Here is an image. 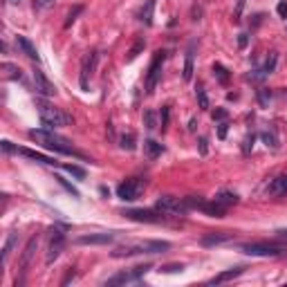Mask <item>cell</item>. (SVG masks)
<instances>
[{"label":"cell","mask_w":287,"mask_h":287,"mask_svg":"<svg viewBox=\"0 0 287 287\" xmlns=\"http://www.w3.org/2000/svg\"><path fill=\"white\" fill-rule=\"evenodd\" d=\"M162 274H182L184 272V265L182 263H168V265H162L160 267Z\"/></svg>","instance_id":"cell-32"},{"label":"cell","mask_w":287,"mask_h":287,"mask_svg":"<svg viewBox=\"0 0 287 287\" xmlns=\"http://www.w3.org/2000/svg\"><path fill=\"white\" fill-rule=\"evenodd\" d=\"M153 269V265L150 263H146V265H137L133 269H126V272H119L115 274L112 278L106 280V285H128V283H137V280H142L146 274Z\"/></svg>","instance_id":"cell-5"},{"label":"cell","mask_w":287,"mask_h":287,"mask_svg":"<svg viewBox=\"0 0 287 287\" xmlns=\"http://www.w3.org/2000/svg\"><path fill=\"white\" fill-rule=\"evenodd\" d=\"M0 146H3V153H5V155H11V153L18 155V148H16V146H11V142H7V139H5V142L0 144Z\"/></svg>","instance_id":"cell-41"},{"label":"cell","mask_w":287,"mask_h":287,"mask_svg":"<svg viewBox=\"0 0 287 287\" xmlns=\"http://www.w3.org/2000/svg\"><path fill=\"white\" fill-rule=\"evenodd\" d=\"M200 153L206 155V137H200Z\"/></svg>","instance_id":"cell-46"},{"label":"cell","mask_w":287,"mask_h":287,"mask_svg":"<svg viewBox=\"0 0 287 287\" xmlns=\"http://www.w3.org/2000/svg\"><path fill=\"white\" fill-rule=\"evenodd\" d=\"M211 117H213V121H224V119H227V110H224V108H216L211 112Z\"/></svg>","instance_id":"cell-40"},{"label":"cell","mask_w":287,"mask_h":287,"mask_svg":"<svg viewBox=\"0 0 287 287\" xmlns=\"http://www.w3.org/2000/svg\"><path fill=\"white\" fill-rule=\"evenodd\" d=\"M160 117H162V131H166V126H168V117H171V108L168 106H164L160 112Z\"/></svg>","instance_id":"cell-39"},{"label":"cell","mask_w":287,"mask_h":287,"mask_svg":"<svg viewBox=\"0 0 287 287\" xmlns=\"http://www.w3.org/2000/svg\"><path fill=\"white\" fill-rule=\"evenodd\" d=\"M276 233H278V238H285L287 240V229H278Z\"/></svg>","instance_id":"cell-48"},{"label":"cell","mask_w":287,"mask_h":287,"mask_svg":"<svg viewBox=\"0 0 287 287\" xmlns=\"http://www.w3.org/2000/svg\"><path fill=\"white\" fill-rule=\"evenodd\" d=\"M0 72H3L5 79H11V81H22L20 67L14 65V63H3V65H0Z\"/></svg>","instance_id":"cell-21"},{"label":"cell","mask_w":287,"mask_h":287,"mask_svg":"<svg viewBox=\"0 0 287 287\" xmlns=\"http://www.w3.org/2000/svg\"><path fill=\"white\" fill-rule=\"evenodd\" d=\"M254 142H256V135H254V133L245 137V142H243V153H245V155L251 153V148H254Z\"/></svg>","instance_id":"cell-35"},{"label":"cell","mask_w":287,"mask_h":287,"mask_svg":"<svg viewBox=\"0 0 287 287\" xmlns=\"http://www.w3.org/2000/svg\"><path fill=\"white\" fill-rule=\"evenodd\" d=\"M144 47H146V41H144V38H137V43H135L131 49H128V54H126V63H133V61L144 52Z\"/></svg>","instance_id":"cell-26"},{"label":"cell","mask_w":287,"mask_h":287,"mask_svg":"<svg viewBox=\"0 0 287 287\" xmlns=\"http://www.w3.org/2000/svg\"><path fill=\"white\" fill-rule=\"evenodd\" d=\"M144 153H146L148 160H157V157L164 153V144L155 142V139H146L144 142Z\"/></svg>","instance_id":"cell-20"},{"label":"cell","mask_w":287,"mask_h":287,"mask_svg":"<svg viewBox=\"0 0 287 287\" xmlns=\"http://www.w3.org/2000/svg\"><path fill=\"white\" fill-rule=\"evenodd\" d=\"M11 3H20V0H11Z\"/></svg>","instance_id":"cell-50"},{"label":"cell","mask_w":287,"mask_h":287,"mask_svg":"<svg viewBox=\"0 0 287 287\" xmlns=\"http://www.w3.org/2000/svg\"><path fill=\"white\" fill-rule=\"evenodd\" d=\"M63 249H65V233L61 231L59 227H54L52 231H49V245H47V254H45V263L52 265L56 258L61 256Z\"/></svg>","instance_id":"cell-8"},{"label":"cell","mask_w":287,"mask_h":287,"mask_svg":"<svg viewBox=\"0 0 287 287\" xmlns=\"http://www.w3.org/2000/svg\"><path fill=\"white\" fill-rule=\"evenodd\" d=\"M155 209L164 213V216H187L189 213V206L184 202V198H175V195H162V198H157Z\"/></svg>","instance_id":"cell-3"},{"label":"cell","mask_w":287,"mask_h":287,"mask_svg":"<svg viewBox=\"0 0 287 287\" xmlns=\"http://www.w3.org/2000/svg\"><path fill=\"white\" fill-rule=\"evenodd\" d=\"M36 108H38V117H41V123L49 131H56V128H63L72 123V117L65 115L61 108H54V106L45 103V101H36Z\"/></svg>","instance_id":"cell-2"},{"label":"cell","mask_w":287,"mask_h":287,"mask_svg":"<svg viewBox=\"0 0 287 287\" xmlns=\"http://www.w3.org/2000/svg\"><path fill=\"white\" fill-rule=\"evenodd\" d=\"M32 79H34V88H36V92L41 94V97H54L56 94V86L52 81H49L47 76H45V72L43 70H34L32 72Z\"/></svg>","instance_id":"cell-12"},{"label":"cell","mask_w":287,"mask_h":287,"mask_svg":"<svg viewBox=\"0 0 287 287\" xmlns=\"http://www.w3.org/2000/svg\"><path fill=\"white\" fill-rule=\"evenodd\" d=\"M18 153L25 155V157H30V160H34V162H38V164H47V166H56V164H59L54 157H47V155L38 153V150H32V148H18Z\"/></svg>","instance_id":"cell-14"},{"label":"cell","mask_w":287,"mask_h":287,"mask_svg":"<svg viewBox=\"0 0 287 287\" xmlns=\"http://www.w3.org/2000/svg\"><path fill=\"white\" fill-rule=\"evenodd\" d=\"M144 126L148 128V131H155V128H157V115H155V110H146L144 112Z\"/></svg>","instance_id":"cell-31"},{"label":"cell","mask_w":287,"mask_h":287,"mask_svg":"<svg viewBox=\"0 0 287 287\" xmlns=\"http://www.w3.org/2000/svg\"><path fill=\"white\" fill-rule=\"evenodd\" d=\"M97 61H99V52H97V49L88 52L86 59H83V63H81V74H79V83H81V90H88L90 76H92L94 67H97Z\"/></svg>","instance_id":"cell-10"},{"label":"cell","mask_w":287,"mask_h":287,"mask_svg":"<svg viewBox=\"0 0 287 287\" xmlns=\"http://www.w3.org/2000/svg\"><path fill=\"white\" fill-rule=\"evenodd\" d=\"M269 193L272 195H283L287 193V175H280L276 177L272 184H269Z\"/></svg>","instance_id":"cell-24"},{"label":"cell","mask_w":287,"mask_h":287,"mask_svg":"<svg viewBox=\"0 0 287 287\" xmlns=\"http://www.w3.org/2000/svg\"><path fill=\"white\" fill-rule=\"evenodd\" d=\"M72 278H74V269H70V272H67V276H65L63 280H61V285H67Z\"/></svg>","instance_id":"cell-45"},{"label":"cell","mask_w":287,"mask_h":287,"mask_svg":"<svg viewBox=\"0 0 287 287\" xmlns=\"http://www.w3.org/2000/svg\"><path fill=\"white\" fill-rule=\"evenodd\" d=\"M144 191V179L139 177H131L126 179V182H121L119 187H117V198L123 200V202H135L142 195Z\"/></svg>","instance_id":"cell-7"},{"label":"cell","mask_w":287,"mask_h":287,"mask_svg":"<svg viewBox=\"0 0 287 287\" xmlns=\"http://www.w3.org/2000/svg\"><path fill=\"white\" fill-rule=\"evenodd\" d=\"M247 41H249V38H247V34H240V38H238V45H240V47H245Z\"/></svg>","instance_id":"cell-47"},{"label":"cell","mask_w":287,"mask_h":287,"mask_svg":"<svg viewBox=\"0 0 287 287\" xmlns=\"http://www.w3.org/2000/svg\"><path fill=\"white\" fill-rule=\"evenodd\" d=\"M276 63H278V54L276 52H269V56H267V61H265V65H263L260 67V70H263V74H272V72L274 70H276Z\"/></svg>","instance_id":"cell-28"},{"label":"cell","mask_w":287,"mask_h":287,"mask_svg":"<svg viewBox=\"0 0 287 287\" xmlns=\"http://www.w3.org/2000/svg\"><path fill=\"white\" fill-rule=\"evenodd\" d=\"M54 179H56V182H59V184H61V187H63V189H67V191H70V193L74 195V198H79V195H81V193H79V191H76L74 187H72L70 182H67V179H63V177H61V175H56Z\"/></svg>","instance_id":"cell-36"},{"label":"cell","mask_w":287,"mask_h":287,"mask_svg":"<svg viewBox=\"0 0 287 287\" xmlns=\"http://www.w3.org/2000/svg\"><path fill=\"white\" fill-rule=\"evenodd\" d=\"M233 238V233H206V236H202V247H213V245H222V243H227V240H231Z\"/></svg>","instance_id":"cell-16"},{"label":"cell","mask_w":287,"mask_h":287,"mask_svg":"<svg viewBox=\"0 0 287 287\" xmlns=\"http://www.w3.org/2000/svg\"><path fill=\"white\" fill-rule=\"evenodd\" d=\"M276 11L280 18H287V0H280V3L276 5Z\"/></svg>","instance_id":"cell-43"},{"label":"cell","mask_w":287,"mask_h":287,"mask_svg":"<svg viewBox=\"0 0 287 287\" xmlns=\"http://www.w3.org/2000/svg\"><path fill=\"white\" fill-rule=\"evenodd\" d=\"M211 70H213V76H216V81L220 83V86H227V83H229V70H227V67H224L222 63H213Z\"/></svg>","instance_id":"cell-23"},{"label":"cell","mask_w":287,"mask_h":287,"mask_svg":"<svg viewBox=\"0 0 287 287\" xmlns=\"http://www.w3.org/2000/svg\"><path fill=\"white\" fill-rule=\"evenodd\" d=\"M119 146L123 150H135V135L133 133L121 135V137H119Z\"/></svg>","instance_id":"cell-33"},{"label":"cell","mask_w":287,"mask_h":287,"mask_svg":"<svg viewBox=\"0 0 287 287\" xmlns=\"http://www.w3.org/2000/svg\"><path fill=\"white\" fill-rule=\"evenodd\" d=\"M16 240H18V233H16V231H11L9 238L5 240V247H3V265H7V263H9V256H11V249H14Z\"/></svg>","instance_id":"cell-25"},{"label":"cell","mask_w":287,"mask_h":287,"mask_svg":"<svg viewBox=\"0 0 287 287\" xmlns=\"http://www.w3.org/2000/svg\"><path fill=\"white\" fill-rule=\"evenodd\" d=\"M260 139L265 142L267 148H278V139H276V135H274V133L263 131V133H260Z\"/></svg>","instance_id":"cell-30"},{"label":"cell","mask_w":287,"mask_h":287,"mask_svg":"<svg viewBox=\"0 0 287 287\" xmlns=\"http://www.w3.org/2000/svg\"><path fill=\"white\" fill-rule=\"evenodd\" d=\"M164 59H166L164 49H157L153 54V61L148 65V74H146V94L155 92V86L160 83V76H162V63H164Z\"/></svg>","instance_id":"cell-6"},{"label":"cell","mask_w":287,"mask_h":287,"mask_svg":"<svg viewBox=\"0 0 287 287\" xmlns=\"http://www.w3.org/2000/svg\"><path fill=\"white\" fill-rule=\"evenodd\" d=\"M16 45H18V49H20V52L25 54V56H30V59H34V61H38V59H41V56H38V49L34 47V45H32V41H30V38H27V36H16Z\"/></svg>","instance_id":"cell-15"},{"label":"cell","mask_w":287,"mask_h":287,"mask_svg":"<svg viewBox=\"0 0 287 287\" xmlns=\"http://www.w3.org/2000/svg\"><path fill=\"white\" fill-rule=\"evenodd\" d=\"M269 99H272V92H269L267 88L258 90V101H260V106H267V103H269Z\"/></svg>","instance_id":"cell-37"},{"label":"cell","mask_w":287,"mask_h":287,"mask_svg":"<svg viewBox=\"0 0 287 287\" xmlns=\"http://www.w3.org/2000/svg\"><path fill=\"white\" fill-rule=\"evenodd\" d=\"M227 128H229V123L227 121H220V126H218V137H220V139L227 137Z\"/></svg>","instance_id":"cell-44"},{"label":"cell","mask_w":287,"mask_h":287,"mask_svg":"<svg viewBox=\"0 0 287 287\" xmlns=\"http://www.w3.org/2000/svg\"><path fill=\"white\" fill-rule=\"evenodd\" d=\"M83 11V5H74V7L70 9V14H67V18H65V22H63V27L65 30H70L72 25H74V20L79 18V14Z\"/></svg>","instance_id":"cell-29"},{"label":"cell","mask_w":287,"mask_h":287,"mask_svg":"<svg viewBox=\"0 0 287 287\" xmlns=\"http://www.w3.org/2000/svg\"><path fill=\"white\" fill-rule=\"evenodd\" d=\"M195 126H198V121H195V119H191V123H189V131L193 133V131H195Z\"/></svg>","instance_id":"cell-49"},{"label":"cell","mask_w":287,"mask_h":287,"mask_svg":"<svg viewBox=\"0 0 287 287\" xmlns=\"http://www.w3.org/2000/svg\"><path fill=\"white\" fill-rule=\"evenodd\" d=\"M240 251L247 256H263V258H276L285 251L283 245H274V243H245L240 245Z\"/></svg>","instance_id":"cell-4"},{"label":"cell","mask_w":287,"mask_h":287,"mask_svg":"<svg viewBox=\"0 0 287 287\" xmlns=\"http://www.w3.org/2000/svg\"><path fill=\"white\" fill-rule=\"evenodd\" d=\"M243 272H245V267L227 269V272H222V274H218V276H213V278L209 280V285H220V283H227V280H233V278H238Z\"/></svg>","instance_id":"cell-17"},{"label":"cell","mask_w":287,"mask_h":287,"mask_svg":"<svg viewBox=\"0 0 287 287\" xmlns=\"http://www.w3.org/2000/svg\"><path fill=\"white\" fill-rule=\"evenodd\" d=\"M193 47L195 45L191 43V47L187 49V59H184V72H182V79L184 81H191V79H193Z\"/></svg>","instance_id":"cell-22"},{"label":"cell","mask_w":287,"mask_h":287,"mask_svg":"<svg viewBox=\"0 0 287 287\" xmlns=\"http://www.w3.org/2000/svg\"><path fill=\"white\" fill-rule=\"evenodd\" d=\"M191 20H193V22L202 20V7H200V5H193V9H191Z\"/></svg>","instance_id":"cell-42"},{"label":"cell","mask_w":287,"mask_h":287,"mask_svg":"<svg viewBox=\"0 0 287 287\" xmlns=\"http://www.w3.org/2000/svg\"><path fill=\"white\" fill-rule=\"evenodd\" d=\"M195 97H198L200 110H209V108H211V103H209V97H206V90H204V86H195Z\"/></svg>","instance_id":"cell-27"},{"label":"cell","mask_w":287,"mask_h":287,"mask_svg":"<svg viewBox=\"0 0 287 287\" xmlns=\"http://www.w3.org/2000/svg\"><path fill=\"white\" fill-rule=\"evenodd\" d=\"M153 14H155V0H144L142 9H139V20H142L146 27H150L153 25Z\"/></svg>","instance_id":"cell-18"},{"label":"cell","mask_w":287,"mask_h":287,"mask_svg":"<svg viewBox=\"0 0 287 287\" xmlns=\"http://www.w3.org/2000/svg\"><path fill=\"white\" fill-rule=\"evenodd\" d=\"M115 240V233H88V236H79L74 240L76 245H110Z\"/></svg>","instance_id":"cell-13"},{"label":"cell","mask_w":287,"mask_h":287,"mask_svg":"<svg viewBox=\"0 0 287 287\" xmlns=\"http://www.w3.org/2000/svg\"><path fill=\"white\" fill-rule=\"evenodd\" d=\"M36 245H38V236H32L30 240H27V245H25V249H22V256H20V278H16V287L22 285V280H25V274H27V267H30V263H32V256H34V251H36Z\"/></svg>","instance_id":"cell-11"},{"label":"cell","mask_w":287,"mask_h":287,"mask_svg":"<svg viewBox=\"0 0 287 287\" xmlns=\"http://www.w3.org/2000/svg\"><path fill=\"white\" fill-rule=\"evenodd\" d=\"M52 3H54V0H34L32 7H34V11H43V9H47Z\"/></svg>","instance_id":"cell-38"},{"label":"cell","mask_w":287,"mask_h":287,"mask_svg":"<svg viewBox=\"0 0 287 287\" xmlns=\"http://www.w3.org/2000/svg\"><path fill=\"white\" fill-rule=\"evenodd\" d=\"M63 171H67L70 175H74L76 179H86V171L81 166H74V164H63Z\"/></svg>","instance_id":"cell-34"},{"label":"cell","mask_w":287,"mask_h":287,"mask_svg":"<svg viewBox=\"0 0 287 287\" xmlns=\"http://www.w3.org/2000/svg\"><path fill=\"white\" fill-rule=\"evenodd\" d=\"M218 202V204H222L224 209H227V206H231V204H238V193H233V191H227V189H222V191H218L216 193V198H213Z\"/></svg>","instance_id":"cell-19"},{"label":"cell","mask_w":287,"mask_h":287,"mask_svg":"<svg viewBox=\"0 0 287 287\" xmlns=\"http://www.w3.org/2000/svg\"><path fill=\"white\" fill-rule=\"evenodd\" d=\"M27 137L38 142L41 146H45L47 150H54V153H61V155H74V157H83L79 150H74V146L67 142L65 137H59L54 131L49 128H43V131H30Z\"/></svg>","instance_id":"cell-1"},{"label":"cell","mask_w":287,"mask_h":287,"mask_svg":"<svg viewBox=\"0 0 287 287\" xmlns=\"http://www.w3.org/2000/svg\"><path fill=\"white\" fill-rule=\"evenodd\" d=\"M123 216L133 222H146V224H160L164 220V216L157 209L155 211L153 209H128V211H123Z\"/></svg>","instance_id":"cell-9"}]
</instances>
